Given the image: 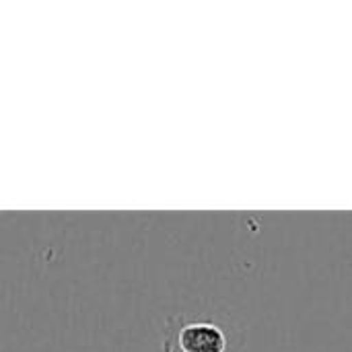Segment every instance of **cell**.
<instances>
[{"label":"cell","instance_id":"obj_1","mask_svg":"<svg viewBox=\"0 0 352 352\" xmlns=\"http://www.w3.org/2000/svg\"><path fill=\"white\" fill-rule=\"evenodd\" d=\"M171 346L175 352H225L227 338L225 332L210 322H188L167 344V349Z\"/></svg>","mask_w":352,"mask_h":352}]
</instances>
